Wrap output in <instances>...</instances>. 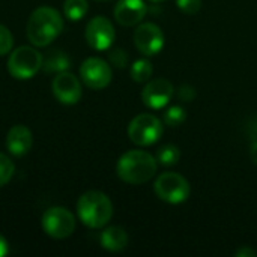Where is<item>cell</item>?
I'll return each instance as SVG.
<instances>
[{
    "instance_id": "obj_1",
    "label": "cell",
    "mask_w": 257,
    "mask_h": 257,
    "mask_svg": "<svg viewBox=\"0 0 257 257\" xmlns=\"http://www.w3.org/2000/svg\"><path fill=\"white\" fill-rule=\"evenodd\" d=\"M157 169V158L140 149L125 152L116 164V173L119 179L130 185H142L149 182L155 176Z\"/></svg>"
},
{
    "instance_id": "obj_2",
    "label": "cell",
    "mask_w": 257,
    "mask_h": 257,
    "mask_svg": "<svg viewBox=\"0 0 257 257\" xmlns=\"http://www.w3.org/2000/svg\"><path fill=\"white\" fill-rule=\"evenodd\" d=\"M63 30V18L54 8L41 6L32 12L27 21V38L35 47H47Z\"/></svg>"
},
{
    "instance_id": "obj_3",
    "label": "cell",
    "mask_w": 257,
    "mask_h": 257,
    "mask_svg": "<svg viewBox=\"0 0 257 257\" xmlns=\"http://www.w3.org/2000/svg\"><path fill=\"white\" fill-rule=\"evenodd\" d=\"M77 214L80 221L89 229H101L113 217V203L101 191H87L77 202Z\"/></svg>"
},
{
    "instance_id": "obj_4",
    "label": "cell",
    "mask_w": 257,
    "mask_h": 257,
    "mask_svg": "<svg viewBox=\"0 0 257 257\" xmlns=\"http://www.w3.org/2000/svg\"><path fill=\"white\" fill-rule=\"evenodd\" d=\"M42 57L33 47H18L8 59V71L17 80H29L42 68Z\"/></svg>"
},
{
    "instance_id": "obj_5",
    "label": "cell",
    "mask_w": 257,
    "mask_h": 257,
    "mask_svg": "<svg viewBox=\"0 0 257 257\" xmlns=\"http://www.w3.org/2000/svg\"><path fill=\"white\" fill-rule=\"evenodd\" d=\"M157 197L170 205H179L190 197V182L179 173L166 172L160 175L154 184Z\"/></svg>"
},
{
    "instance_id": "obj_6",
    "label": "cell",
    "mask_w": 257,
    "mask_h": 257,
    "mask_svg": "<svg viewBox=\"0 0 257 257\" xmlns=\"http://www.w3.org/2000/svg\"><path fill=\"white\" fill-rule=\"evenodd\" d=\"M161 136H163V123L157 116L151 113H143L136 116L128 125L130 140L140 148L155 145Z\"/></svg>"
},
{
    "instance_id": "obj_7",
    "label": "cell",
    "mask_w": 257,
    "mask_h": 257,
    "mask_svg": "<svg viewBox=\"0 0 257 257\" xmlns=\"http://www.w3.org/2000/svg\"><path fill=\"white\" fill-rule=\"evenodd\" d=\"M44 232L54 239L69 238L75 230V217L63 206L48 208L42 215Z\"/></svg>"
},
{
    "instance_id": "obj_8",
    "label": "cell",
    "mask_w": 257,
    "mask_h": 257,
    "mask_svg": "<svg viewBox=\"0 0 257 257\" xmlns=\"http://www.w3.org/2000/svg\"><path fill=\"white\" fill-rule=\"evenodd\" d=\"M111 66L99 59V57H89L80 66V78L83 83L93 90H101L111 83Z\"/></svg>"
},
{
    "instance_id": "obj_9",
    "label": "cell",
    "mask_w": 257,
    "mask_h": 257,
    "mask_svg": "<svg viewBox=\"0 0 257 257\" xmlns=\"http://www.w3.org/2000/svg\"><path fill=\"white\" fill-rule=\"evenodd\" d=\"M84 38L93 50L104 51L113 45L116 32L108 18L98 15V17H93L87 23L86 30H84Z\"/></svg>"
},
{
    "instance_id": "obj_10",
    "label": "cell",
    "mask_w": 257,
    "mask_h": 257,
    "mask_svg": "<svg viewBox=\"0 0 257 257\" xmlns=\"http://www.w3.org/2000/svg\"><path fill=\"white\" fill-rule=\"evenodd\" d=\"M136 48L145 56H155L164 48V33L155 23L139 24L134 32Z\"/></svg>"
},
{
    "instance_id": "obj_11",
    "label": "cell",
    "mask_w": 257,
    "mask_h": 257,
    "mask_svg": "<svg viewBox=\"0 0 257 257\" xmlns=\"http://www.w3.org/2000/svg\"><path fill=\"white\" fill-rule=\"evenodd\" d=\"M53 89V95L54 98L65 104V105H74L81 99L83 95V89H81V83L80 80L68 71L59 72L51 84Z\"/></svg>"
},
{
    "instance_id": "obj_12",
    "label": "cell",
    "mask_w": 257,
    "mask_h": 257,
    "mask_svg": "<svg viewBox=\"0 0 257 257\" xmlns=\"http://www.w3.org/2000/svg\"><path fill=\"white\" fill-rule=\"evenodd\" d=\"M175 87L167 78H155L149 80V83L142 90V99L146 107L152 110H160L170 102Z\"/></svg>"
},
{
    "instance_id": "obj_13",
    "label": "cell",
    "mask_w": 257,
    "mask_h": 257,
    "mask_svg": "<svg viewBox=\"0 0 257 257\" xmlns=\"http://www.w3.org/2000/svg\"><path fill=\"white\" fill-rule=\"evenodd\" d=\"M114 20L123 27H134L142 23L148 14V6L143 0H119L114 6Z\"/></svg>"
},
{
    "instance_id": "obj_14",
    "label": "cell",
    "mask_w": 257,
    "mask_h": 257,
    "mask_svg": "<svg viewBox=\"0 0 257 257\" xmlns=\"http://www.w3.org/2000/svg\"><path fill=\"white\" fill-rule=\"evenodd\" d=\"M32 146H33V136L26 125H15L8 131L6 149L11 155L23 157L29 154Z\"/></svg>"
},
{
    "instance_id": "obj_15",
    "label": "cell",
    "mask_w": 257,
    "mask_h": 257,
    "mask_svg": "<svg viewBox=\"0 0 257 257\" xmlns=\"http://www.w3.org/2000/svg\"><path fill=\"white\" fill-rule=\"evenodd\" d=\"M99 242H101V247L104 250L111 251V253H117V251H122L123 248H126L128 233L125 232V229H122L119 226H111V227H107L101 233Z\"/></svg>"
},
{
    "instance_id": "obj_16",
    "label": "cell",
    "mask_w": 257,
    "mask_h": 257,
    "mask_svg": "<svg viewBox=\"0 0 257 257\" xmlns=\"http://www.w3.org/2000/svg\"><path fill=\"white\" fill-rule=\"evenodd\" d=\"M71 66V59L68 57L66 53L60 51V50H51L47 53V56L42 57V71L44 72H63L68 71V68Z\"/></svg>"
},
{
    "instance_id": "obj_17",
    "label": "cell",
    "mask_w": 257,
    "mask_h": 257,
    "mask_svg": "<svg viewBox=\"0 0 257 257\" xmlns=\"http://www.w3.org/2000/svg\"><path fill=\"white\" fill-rule=\"evenodd\" d=\"M89 9L87 0H65L63 3V14L69 21L81 20Z\"/></svg>"
},
{
    "instance_id": "obj_18",
    "label": "cell",
    "mask_w": 257,
    "mask_h": 257,
    "mask_svg": "<svg viewBox=\"0 0 257 257\" xmlns=\"http://www.w3.org/2000/svg\"><path fill=\"white\" fill-rule=\"evenodd\" d=\"M131 78L136 81V83H146L151 80L152 77V72H154V68H152V63L146 59H139L136 60L133 65H131Z\"/></svg>"
},
{
    "instance_id": "obj_19",
    "label": "cell",
    "mask_w": 257,
    "mask_h": 257,
    "mask_svg": "<svg viewBox=\"0 0 257 257\" xmlns=\"http://www.w3.org/2000/svg\"><path fill=\"white\" fill-rule=\"evenodd\" d=\"M155 158L161 166H175L181 160V151L175 145H164L158 149Z\"/></svg>"
},
{
    "instance_id": "obj_20",
    "label": "cell",
    "mask_w": 257,
    "mask_h": 257,
    "mask_svg": "<svg viewBox=\"0 0 257 257\" xmlns=\"http://www.w3.org/2000/svg\"><path fill=\"white\" fill-rule=\"evenodd\" d=\"M187 119V113L182 107L179 105H173L170 107L164 116H163V120L167 126H172V128H176V126H181Z\"/></svg>"
},
{
    "instance_id": "obj_21",
    "label": "cell",
    "mask_w": 257,
    "mask_h": 257,
    "mask_svg": "<svg viewBox=\"0 0 257 257\" xmlns=\"http://www.w3.org/2000/svg\"><path fill=\"white\" fill-rule=\"evenodd\" d=\"M15 166L11 161V158L0 152V188L5 187L14 176Z\"/></svg>"
},
{
    "instance_id": "obj_22",
    "label": "cell",
    "mask_w": 257,
    "mask_h": 257,
    "mask_svg": "<svg viewBox=\"0 0 257 257\" xmlns=\"http://www.w3.org/2000/svg\"><path fill=\"white\" fill-rule=\"evenodd\" d=\"M14 47V36L11 33V30L0 24V56L8 54Z\"/></svg>"
},
{
    "instance_id": "obj_23",
    "label": "cell",
    "mask_w": 257,
    "mask_h": 257,
    "mask_svg": "<svg viewBox=\"0 0 257 257\" xmlns=\"http://www.w3.org/2000/svg\"><path fill=\"white\" fill-rule=\"evenodd\" d=\"M108 60L116 68H125L128 65V54L122 48H114L108 53Z\"/></svg>"
},
{
    "instance_id": "obj_24",
    "label": "cell",
    "mask_w": 257,
    "mask_h": 257,
    "mask_svg": "<svg viewBox=\"0 0 257 257\" xmlns=\"http://www.w3.org/2000/svg\"><path fill=\"white\" fill-rule=\"evenodd\" d=\"M176 5L187 15H194L202 9V0H176Z\"/></svg>"
},
{
    "instance_id": "obj_25",
    "label": "cell",
    "mask_w": 257,
    "mask_h": 257,
    "mask_svg": "<svg viewBox=\"0 0 257 257\" xmlns=\"http://www.w3.org/2000/svg\"><path fill=\"white\" fill-rule=\"evenodd\" d=\"M196 95H197L196 89L190 84H182L178 90V98L184 102H191L196 98Z\"/></svg>"
},
{
    "instance_id": "obj_26",
    "label": "cell",
    "mask_w": 257,
    "mask_h": 257,
    "mask_svg": "<svg viewBox=\"0 0 257 257\" xmlns=\"http://www.w3.org/2000/svg\"><path fill=\"white\" fill-rule=\"evenodd\" d=\"M235 256L236 257H256L257 256V251L256 250H253V248H250V247H241L236 253H235Z\"/></svg>"
},
{
    "instance_id": "obj_27",
    "label": "cell",
    "mask_w": 257,
    "mask_h": 257,
    "mask_svg": "<svg viewBox=\"0 0 257 257\" xmlns=\"http://www.w3.org/2000/svg\"><path fill=\"white\" fill-rule=\"evenodd\" d=\"M248 134L251 136L253 140H257V116L248 122Z\"/></svg>"
},
{
    "instance_id": "obj_28",
    "label": "cell",
    "mask_w": 257,
    "mask_h": 257,
    "mask_svg": "<svg viewBox=\"0 0 257 257\" xmlns=\"http://www.w3.org/2000/svg\"><path fill=\"white\" fill-rule=\"evenodd\" d=\"M9 253V244L8 241L0 235V257H5Z\"/></svg>"
},
{
    "instance_id": "obj_29",
    "label": "cell",
    "mask_w": 257,
    "mask_h": 257,
    "mask_svg": "<svg viewBox=\"0 0 257 257\" xmlns=\"http://www.w3.org/2000/svg\"><path fill=\"white\" fill-rule=\"evenodd\" d=\"M250 158H251L253 164L257 166V140H253V143L250 146Z\"/></svg>"
},
{
    "instance_id": "obj_30",
    "label": "cell",
    "mask_w": 257,
    "mask_h": 257,
    "mask_svg": "<svg viewBox=\"0 0 257 257\" xmlns=\"http://www.w3.org/2000/svg\"><path fill=\"white\" fill-rule=\"evenodd\" d=\"M149 2H152V3H161V2H166V0H149Z\"/></svg>"
},
{
    "instance_id": "obj_31",
    "label": "cell",
    "mask_w": 257,
    "mask_h": 257,
    "mask_svg": "<svg viewBox=\"0 0 257 257\" xmlns=\"http://www.w3.org/2000/svg\"><path fill=\"white\" fill-rule=\"evenodd\" d=\"M96 2H110V0H96Z\"/></svg>"
}]
</instances>
